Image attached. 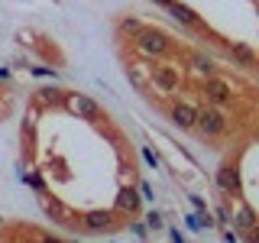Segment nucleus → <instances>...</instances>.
<instances>
[{
  "label": "nucleus",
  "instance_id": "obj_3",
  "mask_svg": "<svg viewBox=\"0 0 259 243\" xmlns=\"http://www.w3.org/2000/svg\"><path fill=\"white\" fill-rule=\"evenodd\" d=\"M204 97H207V104H214V107H227V104H233V88H230V81H224V78H217V75H207L204 78Z\"/></svg>",
  "mask_w": 259,
  "mask_h": 243
},
{
  "label": "nucleus",
  "instance_id": "obj_23",
  "mask_svg": "<svg viewBox=\"0 0 259 243\" xmlns=\"http://www.w3.org/2000/svg\"><path fill=\"white\" fill-rule=\"evenodd\" d=\"M156 4H159V7H168V4H172V0H156Z\"/></svg>",
  "mask_w": 259,
  "mask_h": 243
},
{
  "label": "nucleus",
  "instance_id": "obj_19",
  "mask_svg": "<svg viewBox=\"0 0 259 243\" xmlns=\"http://www.w3.org/2000/svg\"><path fill=\"white\" fill-rule=\"evenodd\" d=\"M32 130H36V110H32V113H29V117H26V120H23V133H26V136H29V133H32Z\"/></svg>",
  "mask_w": 259,
  "mask_h": 243
},
{
  "label": "nucleus",
  "instance_id": "obj_9",
  "mask_svg": "<svg viewBox=\"0 0 259 243\" xmlns=\"http://www.w3.org/2000/svg\"><path fill=\"white\" fill-rule=\"evenodd\" d=\"M217 188L227 191V194L240 191V175H237V169H233V166H224L221 172H217Z\"/></svg>",
  "mask_w": 259,
  "mask_h": 243
},
{
  "label": "nucleus",
  "instance_id": "obj_4",
  "mask_svg": "<svg viewBox=\"0 0 259 243\" xmlns=\"http://www.w3.org/2000/svg\"><path fill=\"white\" fill-rule=\"evenodd\" d=\"M62 104L71 113H78L81 120H101V107H97V101H94V97H88V94H65Z\"/></svg>",
  "mask_w": 259,
  "mask_h": 243
},
{
  "label": "nucleus",
  "instance_id": "obj_12",
  "mask_svg": "<svg viewBox=\"0 0 259 243\" xmlns=\"http://www.w3.org/2000/svg\"><path fill=\"white\" fill-rule=\"evenodd\" d=\"M191 68L198 71V75H214V59L210 55H204V52H191Z\"/></svg>",
  "mask_w": 259,
  "mask_h": 243
},
{
  "label": "nucleus",
  "instance_id": "obj_8",
  "mask_svg": "<svg viewBox=\"0 0 259 243\" xmlns=\"http://www.w3.org/2000/svg\"><path fill=\"white\" fill-rule=\"evenodd\" d=\"M194 110L198 107H191V104H172V124L175 127H182V130H191L194 127Z\"/></svg>",
  "mask_w": 259,
  "mask_h": 243
},
{
  "label": "nucleus",
  "instance_id": "obj_15",
  "mask_svg": "<svg viewBox=\"0 0 259 243\" xmlns=\"http://www.w3.org/2000/svg\"><path fill=\"white\" fill-rule=\"evenodd\" d=\"M146 71H149L146 65H130V68H126V75H130V81H133L136 88H143V85H146Z\"/></svg>",
  "mask_w": 259,
  "mask_h": 243
},
{
  "label": "nucleus",
  "instance_id": "obj_21",
  "mask_svg": "<svg viewBox=\"0 0 259 243\" xmlns=\"http://www.w3.org/2000/svg\"><path fill=\"white\" fill-rule=\"evenodd\" d=\"M217 217H221V224H230V211L227 208H217Z\"/></svg>",
  "mask_w": 259,
  "mask_h": 243
},
{
  "label": "nucleus",
  "instance_id": "obj_16",
  "mask_svg": "<svg viewBox=\"0 0 259 243\" xmlns=\"http://www.w3.org/2000/svg\"><path fill=\"white\" fill-rule=\"evenodd\" d=\"M140 29H143V23L136 20V16H126V20H120V32H130V36H136Z\"/></svg>",
  "mask_w": 259,
  "mask_h": 243
},
{
  "label": "nucleus",
  "instance_id": "obj_10",
  "mask_svg": "<svg viewBox=\"0 0 259 243\" xmlns=\"http://www.w3.org/2000/svg\"><path fill=\"white\" fill-rule=\"evenodd\" d=\"M140 194H136L133 188H120V194H117V211L120 214H136L140 211Z\"/></svg>",
  "mask_w": 259,
  "mask_h": 243
},
{
  "label": "nucleus",
  "instance_id": "obj_13",
  "mask_svg": "<svg viewBox=\"0 0 259 243\" xmlns=\"http://www.w3.org/2000/svg\"><path fill=\"white\" fill-rule=\"evenodd\" d=\"M230 55H233L237 62H243L246 68H253V65H256V52H253L249 46H243V43H237V46H233V49H230Z\"/></svg>",
  "mask_w": 259,
  "mask_h": 243
},
{
  "label": "nucleus",
  "instance_id": "obj_14",
  "mask_svg": "<svg viewBox=\"0 0 259 243\" xmlns=\"http://www.w3.org/2000/svg\"><path fill=\"white\" fill-rule=\"evenodd\" d=\"M39 94V104H52V107H55V104H62V91H55V88H42V91H36Z\"/></svg>",
  "mask_w": 259,
  "mask_h": 243
},
{
  "label": "nucleus",
  "instance_id": "obj_17",
  "mask_svg": "<svg viewBox=\"0 0 259 243\" xmlns=\"http://www.w3.org/2000/svg\"><path fill=\"white\" fill-rule=\"evenodd\" d=\"M146 227H149V230H159V227H162V214H159V211H152V214L149 217H146V221H143Z\"/></svg>",
  "mask_w": 259,
  "mask_h": 243
},
{
  "label": "nucleus",
  "instance_id": "obj_22",
  "mask_svg": "<svg viewBox=\"0 0 259 243\" xmlns=\"http://www.w3.org/2000/svg\"><path fill=\"white\" fill-rule=\"evenodd\" d=\"M143 156H146V162H149V166H159V159H156V156H152V152H149V149H143Z\"/></svg>",
  "mask_w": 259,
  "mask_h": 243
},
{
  "label": "nucleus",
  "instance_id": "obj_18",
  "mask_svg": "<svg viewBox=\"0 0 259 243\" xmlns=\"http://www.w3.org/2000/svg\"><path fill=\"white\" fill-rule=\"evenodd\" d=\"M23 178H26V182H29V185H32L36 191H46V182H42V178H39L36 172H29V175H23Z\"/></svg>",
  "mask_w": 259,
  "mask_h": 243
},
{
  "label": "nucleus",
  "instance_id": "obj_2",
  "mask_svg": "<svg viewBox=\"0 0 259 243\" xmlns=\"http://www.w3.org/2000/svg\"><path fill=\"white\" fill-rule=\"evenodd\" d=\"M133 46L140 49L143 55H149V59H159V55L168 52V39H165V32H159V29H140L133 36Z\"/></svg>",
  "mask_w": 259,
  "mask_h": 243
},
{
  "label": "nucleus",
  "instance_id": "obj_20",
  "mask_svg": "<svg viewBox=\"0 0 259 243\" xmlns=\"http://www.w3.org/2000/svg\"><path fill=\"white\" fill-rule=\"evenodd\" d=\"M133 233H136V237H146V224L143 221H133Z\"/></svg>",
  "mask_w": 259,
  "mask_h": 243
},
{
  "label": "nucleus",
  "instance_id": "obj_1",
  "mask_svg": "<svg viewBox=\"0 0 259 243\" xmlns=\"http://www.w3.org/2000/svg\"><path fill=\"white\" fill-rule=\"evenodd\" d=\"M194 130H198L201 136H221L227 130V117L221 107H214V104H204V107L194 110Z\"/></svg>",
  "mask_w": 259,
  "mask_h": 243
},
{
  "label": "nucleus",
  "instance_id": "obj_7",
  "mask_svg": "<svg viewBox=\"0 0 259 243\" xmlns=\"http://www.w3.org/2000/svg\"><path fill=\"white\" fill-rule=\"evenodd\" d=\"M256 224H259V221H256V211L249 208V205H240L237 214H233V227H240L243 237L253 240V237H256Z\"/></svg>",
  "mask_w": 259,
  "mask_h": 243
},
{
  "label": "nucleus",
  "instance_id": "obj_5",
  "mask_svg": "<svg viewBox=\"0 0 259 243\" xmlns=\"http://www.w3.org/2000/svg\"><path fill=\"white\" fill-rule=\"evenodd\" d=\"M149 81L156 85V91L172 94L178 85H182V75H178L175 65H159V68H149Z\"/></svg>",
  "mask_w": 259,
  "mask_h": 243
},
{
  "label": "nucleus",
  "instance_id": "obj_11",
  "mask_svg": "<svg viewBox=\"0 0 259 243\" xmlns=\"http://www.w3.org/2000/svg\"><path fill=\"white\" fill-rule=\"evenodd\" d=\"M165 10L172 13V20L185 23V26H198V23H201V20H198V13H194L191 7H185V4H175V0H172V4L165 7Z\"/></svg>",
  "mask_w": 259,
  "mask_h": 243
},
{
  "label": "nucleus",
  "instance_id": "obj_6",
  "mask_svg": "<svg viewBox=\"0 0 259 243\" xmlns=\"http://www.w3.org/2000/svg\"><path fill=\"white\" fill-rule=\"evenodd\" d=\"M81 227L88 233H110L117 224H113L110 211H88V214H81Z\"/></svg>",
  "mask_w": 259,
  "mask_h": 243
}]
</instances>
